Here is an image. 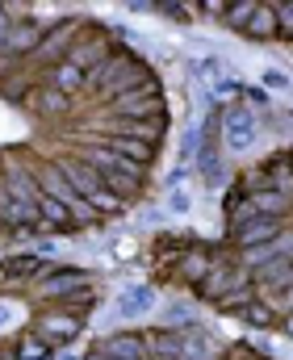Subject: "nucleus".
<instances>
[{"mask_svg": "<svg viewBox=\"0 0 293 360\" xmlns=\"http://www.w3.org/2000/svg\"><path fill=\"white\" fill-rule=\"evenodd\" d=\"M8 30H13V21H8V8L0 13V51H4V42H8Z\"/></svg>", "mask_w": 293, "mask_h": 360, "instance_id": "37", "label": "nucleus"}, {"mask_svg": "<svg viewBox=\"0 0 293 360\" xmlns=\"http://www.w3.org/2000/svg\"><path fill=\"white\" fill-rule=\"evenodd\" d=\"M281 331H285V335L293 340V314H285V319H281Z\"/></svg>", "mask_w": 293, "mask_h": 360, "instance_id": "38", "label": "nucleus"}, {"mask_svg": "<svg viewBox=\"0 0 293 360\" xmlns=\"http://www.w3.org/2000/svg\"><path fill=\"white\" fill-rule=\"evenodd\" d=\"M155 13H168L172 21H193V17H189L193 8H189V4H181V0H164V4H155Z\"/></svg>", "mask_w": 293, "mask_h": 360, "instance_id": "32", "label": "nucleus"}, {"mask_svg": "<svg viewBox=\"0 0 293 360\" xmlns=\"http://www.w3.org/2000/svg\"><path fill=\"white\" fill-rule=\"evenodd\" d=\"M285 235V218H256V222H247L243 231H235V235H226L230 239V248L235 252H252V248H268L273 239H281Z\"/></svg>", "mask_w": 293, "mask_h": 360, "instance_id": "5", "label": "nucleus"}, {"mask_svg": "<svg viewBox=\"0 0 293 360\" xmlns=\"http://www.w3.org/2000/svg\"><path fill=\"white\" fill-rule=\"evenodd\" d=\"M0 272H4V276H17V281H21V276H42V281H46L55 269H46V260L30 252V256H17V260H4Z\"/></svg>", "mask_w": 293, "mask_h": 360, "instance_id": "19", "label": "nucleus"}, {"mask_svg": "<svg viewBox=\"0 0 293 360\" xmlns=\"http://www.w3.org/2000/svg\"><path fill=\"white\" fill-rule=\"evenodd\" d=\"M235 319H239V323H247L252 331H273V327L281 323V314H277V306H273L268 297H252Z\"/></svg>", "mask_w": 293, "mask_h": 360, "instance_id": "15", "label": "nucleus"}, {"mask_svg": "<svg viewBox=\"0 0 293 360\" xmlns=\"http://www.w3.org/2000/svg\"><path fill=\"white\" fill-rule=\"evenodd\" d=\"M256 218H260L256 201H252L243 188H230V193H226V235L243 231V226H247V222H256Z\"/></svg>", "mask_w": 293, "mask_h": 360, "instance_id": "13", "label": "nucleus"}, {"mask_svg": "<svg viewBox=\"0 0 293 360\" xmlns=\"http://www.w3.org/2000/svg\"><path fill=\"white\" fill-rule=\"evenodd\" d=\"M0 13H4V4H0Z\"/></svg>", "mask_w": 293, "mask_h": 360, "instance_id": "43", "label": "nucleus"}, {"mask_svg": "<svg viewBox=\"0 0 293 360\" xmlns=\"http://www.w3.org/2000/svg\"><path fill=\"white\" fill-rule=\"evenodd\" d=\"M256 139H260V117H256V109L243 105V101H230V105L222 109V147H226V151H252Z\"/></svg>", "mask_w": 293, "mask_h": 360, "instance_id": "1", "label": "nucleus"}, {"mask_svg": "<svg viewBox=\"0 0 293 360\" xmlns=\"http://www.w3.org/2000/svg\"><path fill=\"white\" fill-rule=\"evenodd\" d=\"M80 30V21L76 17H63L55 30H46V38H42V46H38V59H55L59 51H67V42H72V34Z\"/></svg>", "mask_w": 293, "mask_h": 360, "instance_id": "17", "label": "nucleus"}, {"mask_svg": "<svg viewBox=\"0 0 293 360\" xmlns=\"http://www.w3.org/2000/svg\"><path fill=\"white\" fill-rule=\"evenodd\" d=\"M289 164H293V151H289Z\"/></svg>", "mask_w": 293, "mask_h": 360, "instance_id": "42", "label": "nucleus"}, {"mask_svg": "<svg viewBox=\"0 0 293 360\" xmlns=\"http://www.w3.org/2000/svg\"><path fill=\"white\" fill-rule=\"evenodd\" d=\"M260 84H264L268 92H285V89H289V76H285V72H277V68H268Z\"/></svg>", "mask_w": 293, "mask_h": 360, "instance_id": "35", "label": "nucleus"}, {"mask_svg": "<svg viewBox=\"0 0 293 360\" xmlns=\"http://www.w3.org/2000/svg\"><path fill=\"white\" fill-rule=\"evenodd\" d=\"M193 327H197L193 302H168V310H164V331H193Z\"/></svg>", "mask_w": 293, "mask_h": 360, "instance_id": "23", "label": "nucleus"}, {"mask_svg": "<svg viewBox=\"0 0 293 360\" xmlns=\"http://www.w3.org/2000/svg\"><path fill=\"white\" fill-rule=\"evenodd\" d=\"M264 172H268V180H273V188H277V193L293 197V164H289V151H285V155H268V160H264Z\"/></svg>", "mask_w": 293, "mask_h": 360, "instance_id": "20", "label": "nucleus"}, {"mask_svg": "<svg viewBox=\"0 0 293 360\" xmlns=\"http://www.w3.org/2000/svg\"><path fill=\"white\" fill-rule=\"evenodd\" d=\"M247 360H268V356H260V352H247Z\"/></svg>", "mask_w": 293, "mask_h": 360, "instance_id": "39", "label": "nucleus"}, {"mask_svg": "<svg viewBox=\"0 0 293 360\" xmlns=\"http://www.w3.org/2000/svg\"><path fill=\"white\" fill-rule=\"evenodd\" d=\"M89 272L84 269H55L38 289H42V297H55V302H67V297H76V293H84L89 289Z\"/></svg>", "mask_w": 293, "mask_h": 360, "instance_id": "7", "label": "nucleus"}, {"mask_svg": "<svg viewBox=\"0 0 293 360\" xmlns=\"http://www.w3.org/2000/svg\"><path fill=\"white\" fill-rule=\"evenodd\" d=\"M4 96H8V101H25V80H8Z\"/></svg>", "mask_w": 293, "mask_h": 360, "instance_id": "36", "label": "nucleus"}, {"mask_svg": "<svg viewBox=\"0 0 293 360\" xmlns=\"http://www.w3.org/2000/svg\"><path fill=\"white\" fill-rule=\"evenodd\" d=\"M38 109H42V113H67V109H72V96L46 84V89L38 92Z\"/></svg>", "mask_w": 293, "mask_h": 360, "instance_id": "27", "label": "nucleus"}, {"mask_svg": "<svg viewBox=\"0 0 293 360\" xmlns=\"http://www.w3.org/2000/svg\"><path fill=\"white\" fill-rule=\"evenodd\" d=\"M151 310H155V289L151 285H126L117 306H113L117 319H147Z\"/></svg>", "mask_w": 293, "mask_h": 360, "instance_id": "8", "label": "nucleus"}, {"mask_svg": "<svg viewBox=\"0 0 293 360\" xmlns=\"http://www.w3.org/2000/svg\"><path fill=\"white\" fill-rule=\"evenodd\" d=\"M38 184H42V193H46V197H55V201H59V205H67V210H72L76 201H84V197L72 188V180L63 176V168H59V164H46V168L38 172Z\"/></svg>", "mask_w": 293, "mask_h": 360, "instance_id": "12", "label": "nucleus"}, {"mask_svg": "<svg viewBox=\"0 0 293 360\" xmlns=\"http://www.w3.org/2000/svg\"><path fill=\"white\" fill-rule=\"evenodd\" d=\"M243 38H252V42H273V38H277V8L260 0V8H256V17L247 21Z\"/></svg>", "mask_w": 293, "mask_h": 360, "instance_id": "18", "label": "nucleus"}, {"mask_svg": "<svg viewBox=\"0 0 293 360\" xmlns=\"http://www.w3.org/2000/svg\"><path fill=\"white\" fill-rule=\"evenodd\" d=\"M97 352L109 356V360H147V335H138V331H117V335H109V340L100 344Z\"/></svg>", "mask_w": 293, "mask_h": 360, "instance_id": "10", "label": "nucleus"}, {"mask_svg": "<svg viewBox=\"0 0 293 360\" xmlns=\"http://www.w3.org/2000/svg\"><path fill=\"white\" fill-rule=\"evenodd\" d=\"M109 151L113 155H122V160H134V164H151V155H155V147H147V143H138V139H122V134H113L109 139Z\"/></svg>", "mask_w": 293, "mask_h": 360, "instance_id": "22", "label": "nucleus"}, {"mask_svg": "<svg viewBox=\"0 0 293 360\" xmlns=\"http://www.w3.org/2000/svg\"><path fill=\"white\" fill-rule=\"evenodd\" d=\"M51 356H55V348H51L42 335H34V340L21 344V360H51Z\"/></svg>", "mask_w": 293, "mask_h": 360, "instance_id": "29", "label": "nucleus"}, {"mask_svg": "<svg viewBox=\"0 0 293 360\" xmlns=\"http://www.w3.org/2000/svg\"><path fill=\"white\" fill-rule=\"evenodd\" d=\"M0 231H8V226H4V218H0Z\"/></svg>", "mask_w": 293, "mask_h": 360, "instance_id": "41", "label": "nucleus"}, {"mask_svg": "<svg viewBox=\"0 0 293 360\" xmlns=\"http://www.w3.org/2000/svg\"><path fill=\"white\" fill-rule=\"evenodd\" d=\"M38 214H42V222H46V226H59V231H67V218H72V210H67V205H59L55 197H46V193H42V205H38Z\"/></svg>", "mask_w": 293, "mask_h": 360, "instance_id": "26", "label": "nucleus"}, {"mask_svg": "<svg viewBox=\"0 0 293 360\" xmlns=\"http://www.w3.org/2000/svg\"><path fill=\"white\" fill-rule=\"evenodd\" d=\"M193 8L201 13V17H218V21H222L226 8H230V0H201V4H193Z\"/></svg>", "mask_w": 293, "mask_h": 360, "instance_id": "33", "label": "nucleus"}, {"mask_svg": "<svg viewBox=\"0 0 293 360\" xmlns=\"http://www.w3.org/2000/svg\"><path fill=\"white\" fill-rule=\"evenodd\" d=\"M4 193H8L21 210H30V214H38V205H42L38 172H30V168H21V164H8V168H4ZM38 218H42V214H38Z\"/></svg>", "mask_w": 293, "mask_h": 360, "instance_id": "3", "label": "nucleus"}, {"mask_svg": "<svg viewBox=\"0 0 293 360\" xmlns=\"http://www.w3.org/2000/svg\"><path fill=\"white\" fill-rule=\"evenodd\" d=\"M42 38H46V30L38 25V21H13V30H8V42H4V55L8 59H17V55H38V46H42Z\"/></svg>", "mask_w": 293, "mask_h": 360, "instance_id": "11", "label": "nucleus"}, {"mask_svg": "<svg viewBox=\"0 0 293 360\" xmlns=\"http://www.w3.org/2000/svg\"><path fill=\"white\" fill-rule=\"evenodd\" d=\"M247 281H256V276H252L247 269H239L235 260H222V256H218V260H214V269H209V276L197 285L193 293H197V302H205V306H218V302H222L230 289H239V285H247Z\"/></svg>", "mask_w": 293, "mask_h": 360, "instance_id": "2", "label": "nucleus"}, {"mask_svg": "<svg viewBox=\"0 0 293 360\" xmlns=\"http://www.w3.org/2000/svg\"><path fill=\"white\" fill-rule=\"evenodd\" d=\"M185 352V331H147V356L155 360H181Z\"/></svg>", "mask_w": 293, "mask_h": 360, "instance_id": "16", "label": "nucleus"}, {"mask_svg": "<svg viewBox=\"0 0 293 360\" xmlns=\"http://www.w3.org/2000/svg\"><path fill=\"white\" fill-rule=\"evenodd\" d=\"M130 68H134V55H130L126 46H113V55H109V59H105L100 68H93V72H89L84 89L97 92V96H109V89H113V84H117V80H122V76H126Z\"/></svg>", "mask_w": 293, "mask_h": 360, "instance_id": "4", "label": "nucleus"}, {"mask_svg": "<svg viewBox=\"0 0 293 360\" xmlns=\"http://www.w3.org/2000/svg\"><path fill=\"white\" fill-rule=\"evenodd\" d=\"M89 360H109V356H100V352H93V356H89Z\"/></svg>", "mask_w": 293, "mask_h": 360, "instance_id": "40", "label": "nucleus"}, {"mask_svg": "<svg viewBox=\"0 0 293 360\" xmlns=\"http://www.w3.org/2000/svg\"><path fill=\"white\" fill-rule=\"evenodd\" d=\"M59 168H63V176L72 180V188H76L84 201H89V197H97L100 188H105V176H100V172H93L84 160H63Z\"/></svg>", "mask_w": 293, "mask_h": 360, "instance_id": "14", "label": "nucleus"}, {"mask_svg": "<svg viewBox=\"0 0 293 360\" xmlns=\"http://www.w3.org/2000/svg\"><path fill=\"white\" fill-rule=\"evenodd\" d=\"M256 8H260V0H230V8H226V17H222V25H230V30H247V21L256 17Z\"/></svg>", "mask_w": 293, "mask_h": 360, "instance_id": "25", "label": "nucleus"}, {"mask_svg": "<svg viewBox=\"0 0 293 360\" xmlns=\"http://www.w3.org/2000/svg\"><path fill=\"white\" fill-rule=\"evenodd\" d=\"M273 8H277V38L293 42V0H273Z\"/></svg>", "mask_w": 293, "mask_h": 360, "instance_id": "28", "label": "nucleus"}, {"mask_svg": "<svg viewBox=\"0 0 293 360\" xmlns=\"http://www.w3.org/2000/svg\"><path fill=\"white\" fill-rule=\"evenodd\" d=\"M197 155H201V130H189L181 139V160H197Z\"/></svg>", "mask_w": 293, "mask_h": 360, "instance_id": "34", "label": "nucleus"}, {"mask_svg": "<svg viewBox=\"0 0 293 360\" xmlns=\"http://www.w3.org/2000/svg\"><path fill=\"white\" fill-rule=\"evenodd\" d=\"M89 205H93V210H105V214H117V210H126V201H122V197H117V193H109V188H100L97 197H89Z\"/></svg>", "mask_w": 293, "mask_h": 360, "instance_id": "30", "label": "nucleus"}, {"mask_svg": "<svg viewBox=\"0 0 293 360\" xmlns=\"http://www.w3.org/2000/svg\"><path fill=\"white\" fill-rule=\"evenodd\" d=\"M181 360H218V344L193 327V331H185V352H181Z\"/></svg>", "mask_w": 293, "mask_h": 360, "instance_id": "24", "label": "nucleus"}, {"mask_svg": "<svg viewBox=\"0 0 293 360\" xmlns=\"http://www.w3.org/2000/svg\"><path fill=\"white\" fill-rule=\"evenodd\" d=\"M214 260H218V256H214L209 248H189V252L172 264V272H176V281H185V285H193V289H197V285L209 276Z\"/></svg>", "mask_w": 293, "mask_h": 360, "instance_id": "9", "label": "nucleus"}, {"mask_svg": "<svg viewBox=\"0 0 293 360\" xmlns=\"http://www.w3.org/2000/svg\"><path fill=\"white\" fill-rule=\"evenodd\" d=\"M84 80H89V72H80V68H76L72 59H67V63H55V68H51V89L67 92V96H72L76 89H84Z\"/></svg>", "mask_w": 293, "mask_h": 360, "instance_id": "21", "label": "nucleus"}, {"mask_svg": "<svg viewBox=\"0 0 293 360\" xmlns=\"http://www.w3.org/2000/svg\"><path fill=\"white\" fill-rule=\"evenodd\" d=\"M80 327H84V319H76V314H67V310H51V314L38 319V335H42L51 348L72 344V340L80 335Z\"/></svg>", "mask_w": 293, "mask_h": 360, "instance_id": "6", "label": "nucleus"}, {"mask_svg": "<svg viewBox=\"0 0 293 360\" xmlns=\"http://www.w3.org/2000/svg\"><path fill=\"white\" fill-rule=\"evenodd\" d=\"M168 210H172L176 218H185V214L193 210V197H189L185 188H172V193H168Z\"/></svg>", "mask_w": 293, "mask_h": 360, "instance_id": "31", "label": "nucleus"}]
</instances>
